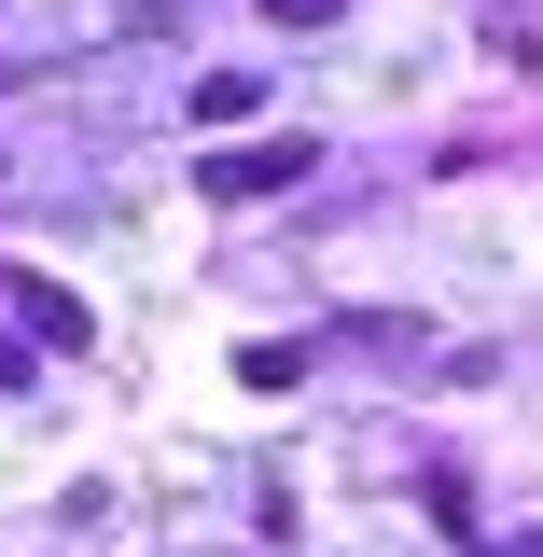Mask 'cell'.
Here are the masks:
<instances>
[{"instance_id":"1","label":"cell","mask_w":543,"mask_h":557,"mask_svg":"<svg viewBox=\"0 0 543 557\" xmlns=\"http://www.w3.org/2000/svg\"><path fill=\"white\" fill-rule=\"evenodd\" d=\"M321 153L307 139H251V153H196V196H223V209H251V196H293Z\"/></svg>"},{"instance_id":"2","label":"cell","mask_w":543,"mask_h":557,"mask_svg":"<svg viewBox=\"0 0 543 557\" xmlns=\"http://www.w3.org/2000/svg\"><path fill=\"white\" fill-rule=\"evenodd\" d=\"M0 293H14V335H28V348H84V335H98L84 293H57V278H0Z\"/></svg>"},{"instance_id":"3","label":"cell","mask_w":543,"mask_h":557,"mask_svg":"<svg viewBox=\"0 0 543 557\" xmlns=\"http://www.w3.org/2000/svg\"><path fill=\"white\" fill-rule=\"evenodd\" d=\"M251 98H266V84H251V70H196V126H237V112H251Z\"/></svg>"},{"instance_id":"4","label":"cell","mask_w":543,"mask_h":557,"mask_svg":"<svg viewBox=\"0 0 543 557\" xmlns=\"http://www.w3.org/2000/svg\"><path fill=\"white\" fill-rule=\"evenodd\" d=\"M237 376H251V391H293V376H307V348L266 335V348H237Z\"/></svg>"},{"instance_id":"5","label":"cell","mask_w":543,"mask_h":557,"mask_svg":"<svg viewBox=\"0 0 543 557\" xmlns=\"http://www.w3.org/2000/svg\"><path fill=\"white\" fill-rule=\"evenodd\" d=\"M0 391H28V335L14 321H0Z\"/></svg>"},{"instance_id":"6","label":"cell","mask_w":543,"mask_h":557,"mask_svg":"<svg viewBox=\"0 0 543 557\" xmlns=\"http://www.w3.org/2000/svg\"><path fill=\"white\" fill-rule=\"evenodd\" d=\"M266 14H279V28H321V14H335V0H266Z\"/></svg>"},{"instance_id":"7","label":"cell","mask_w":543,"mask_h":557,"mask_svg":"<svg viewBox=\"0 0 543 557\" xmlns=\"http://www.w3.org/2000/svg\"><path fill=\"white\" fill-rule=\"evenodd\" d=\"M502 557H543V530H530V544H502Z\"/></svg>"}]
</instances>
